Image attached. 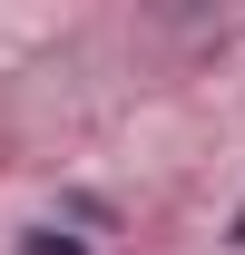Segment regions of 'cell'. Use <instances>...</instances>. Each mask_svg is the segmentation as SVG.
<instances>
[{"label":"cell","mask_w":245,"mask_h":255,"mask_svg":"<svg viewBox=\"0 0 245 255\" xmlns=\"http://www.w3.org/2000/svg\"><path fill=\"white\" fill-rule=\"evenodd\" d=\"M236 246H245V216H236Z\"/></svg>","instance_id":"cell-2"},{"label":"cell","mask_w":245,"mask_h":255,"mask_svg":"<svg viewBox=\"0 0 245 255\" xmlns=\"http://www.w3.org/2000/svg\"><path fill=\"white\" fill-rule=\"evenodd\" d=\"M30 255H79V246H59V236H39V246H30Z\"/></svg>","instance_id":"cell-1"}]
</instances>
